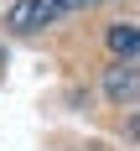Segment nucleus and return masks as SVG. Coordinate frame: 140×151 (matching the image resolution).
I'll return each mask as SVG.
<instances>
[{
	"instance_id": "1",
	"label": "nucleus",
	"mask_w": 140,
	"mask_h": 151,
	"mask_svg": "<svg viewBox=\"0 0 140 151\" xmlns=\"http://www.w3.org/2000/svg\"><path fill=\"white\" fill-rule=\"evenodd\" d=\"M83 0H16L11 16H5V26L11 31H36V26H52V21H62L68 11H78Z\"/></svg>"
},
{
	"instance_id": "2",
	"label": "nucleus",
	"mask_w": 140,
	"mask_h": 151,
	"mask_svg": "<svg viewBox=\"0 0 140 151\" xmlns=\"http://www.w3.org/2000/svg\"><path fill=\"white\" fill-rule=\"evenodd\" d=\"M104 89H109V99H114V104H130V99H135L140 94V68H109V78H104Z\"/></svg>"
},
{
	"instance_id": "3",
	"label": "nucleus",
	"mask_w": 140,
	"mask_h": 151,
	"mask_svg": "<svg viewBox=\"0 0 140 151\" xmlns=\"http://www.w3.org/2000/svg\"><path fill=\"white\" fill-rule=\"evenodd\" d=\"M109 52H114V58H140V26L114 21V26H109Z\"/></svg>"
},
{
	"instance_id": "4",
	"label": "nucleus",
	"mask_w": 140,
	"mask_h": 151,
	"mask_svg": "<svg viewBox=\"0 0 140 151\" xmlns=\"http://www.w3.org/2000/svg\"><path fill=\"white\" fill-rule=\"evenodd\" d=\"M130 136L140 141V109H135V115H130Z\"/></svg>"
},
{
	"instance_id": "5",
	"label": "nucleus",
	"mask_w": 140,
	"mask_h": 151,
	"mask_svg": "<svg viewBox=\"0 0 140 151\" xmlns=\"http://www.w3.org/2000/svg\"><path fill=\"white\" fill-rule=\"evenodd\" d=\"M83 5H99V0H83Z\"/></svg>"
}]
</instances>
